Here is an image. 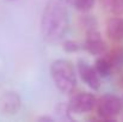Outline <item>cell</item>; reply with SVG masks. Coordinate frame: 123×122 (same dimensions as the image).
Wrapping results in <instances>:
<instances>
[{"label": "cell", "mask_w": 123, "mask_h": 122, "mask_svg": "<svg viewBox=\"0 0 123 122\" xmlns=\"http://www.w3.org/2000/svg\"><path fill=\"white\" fill-rule=\"evenodd\" d=\"M22 105L20 97L17 92H6L0 99V110L5 114H16Z\"/></svg>", "instance_id": "52a82bcc"}, {"label": "cell", "mask_w": 123, "mask_h": 122, "mask_svg": "<svg viewBox=\"0 0 123 122\" xmlns=\"http://www.w3.org/2000/svg\"><path fill=\"white\" fill-rule=\"evenodd\" d=\"M106 35L114 42L123 41V17H112L106 24Z\"/></svg>", "instance_id": "ba28073f"}, {"label": "cell", "mask_w": 123, "mask_h": 122, "mask_svg": "<svg viewBox=\"0 0 123 122\" xmlns=\"http://www.w3.org/2000/svg\"><path fill=\"white\" fill-rule=\"evenodd\" d=\"M78 73L81 78V80L92 90H98L100 87V77L97 73L96 68L90 66L87 62H85L84 60L78 61Z\"/></svg>", "instance_id": "5b68a950"}, {"label": "cell", "mask_w": 123, "mask_h": 122, "mask_svg": "<svg viewBox=\"0 0 123 122\" xmlns=\"http://www.w3.org/2000/svg\"><path fill=\"white\" fill-rule=\"evenodd\" d=\"M66 1L69 6L81 12L90 11L94 6V2H96V0H66Z\"/></svg>", "instance_id": "7c38bea8"}, {"label": "cell", "mask_w": 123, "mask_h": 122, "mask_svg": "<svg viewBox=\"0 0 123 122\" xmlns=\"http://www.w3.org/2000/svg\"><path fill=\"white\" fill-rule=\"evenodd\" d=\"M50 74L55 86L63 93H71L77 86V74L73 65L67 60H56L50 66Z\"/></svg>", "instance_id": "7a4b0ae2"}, {"label": "cell", "mask_w": 123, "mask_h": 122, "mask_svg": "<svg viewBox=\"0 0 123 122\" xmlns=\"http://www.w3.org/2000/svg\"><path fill=\"white\" fill-rule=\"evenodd\" d=\"M110 61V64L112 65L114 70H121L123 68V47L118 45L115 47L106 56Z\"/></svg>", "instance_id": "9c48e42d"}, {"label": "cell", "mask_w": 123, "mask_h": 122, "mask_svg": "<svg viewBox=\"0 0 123 122\" xmlns=\"http://www.w3.org/2000/svg\"><path fill=\"white\" fill-rule=\"evenodd\" d=\"M62 47H63V50L66 53H74V51L79 50V48H80L79 44H78V42L72 41V40H68V41H66V42H63Z\"/></svg>", "instance_id": "4fadbf2b"}, {"label": "cell", "mask_w": 123, "mask_h": 122, "mask_svg": "<svg viewBox=\"0 0 123 122\" xmlns=\"http://www.w3.org/2000/svg\"><path fill=\"white\" fill-rule=\"evenodd\" d=\"M97 71V73L99 74V77H109L111 74V72L114 71L112 68V65L110 64L109 59L108 58H98L94 62V66H93Z\"/></svg>", "instance_id": "30bf717a"}, {"label": "cell", "mask_w": 123, "mask_h": 122, "mask_svg": "<svg viewBox=\"0 0 123 122\" xmlns=\"http://www.w3.org/2000/svg\"><path fill=\"white\" fill-rule=\"evenodd\" d=\"M84 49L92 55H104L106 51L105 42L102 40L100 34L97 29L88 30L86 34V40L84 42Z\"/></svg>", "instance_id": "8992f818"}, {"label": "cell", "mask_w": 123, "mask_h": 122, "mask_svg": "<svg viewBox=\"0 0 123 122\" xmlns=\"http://www.w3.org/2000/svg\"><path fill=\"white\" fill-rule=\"evenodd\" d=\"M97 99L92 93L88 92H80L73 96L68 103V108L71 113L74 114H85L90 113L96 108Z\"/></svg>", "instance_id": "277c9868"}, {"label": "cell", "mask_w": 123, "mask_h": 122, "mask_svg": "<svg viewBox=\"0 0 123 122\" xmlns=\"http://www.w3.org/2000/svg\"><path fill=\"white\" fill-rule=\"evenodd\" d=\"M68 29V11L66 0H48L41 19V34L48 42L63 37Z\"/></svg>", "instance_id": "6da1fadb"}, {"label": "cell", "mask_w": 123, "mask_h": 122, "mask_svg": "<svg viewBox=\"0 0 123 122\" xmlns=\"http://www.w3.org/2000/svg\"><path fill=\"white\" fill-rule=\"evenodd\" d=\"M121 83H122V86H123V77H122V79H121Z\"/></svg>", "instance_id": "9a60e30c"}, {"label": "cell", "mask_w": 123, "mask_h": 122, "mask_svg": "<svg viewBox=\"0 0 123 122\" xmlns=\"http://www.w3.org/2000/svg\"><path fill=\"white\" fill-rule=\"evenodd\" d=\"M38 120H40V121H53L51 117H40Z\"/></svg>", "instance_id": "5bb4252c"}, {"label": "cell", "mask_w": 123, "mask_h": 122, "mask_svg": "<svg viewBox=\"0 0 123 122\" xmlns=\"http://www.w3.org/2000/svg\"><path fill=\"white\" fill-rule=\"evenodd\" d=\"M122 99L116 95H104L96 103L97 114L104 120H112L122 111Z\"/></svg>", "instance_id": "3957f363"}, {"label": "cell", "mask_w": 123, "mask_h": 122, "mask_svg": "<svg viewBox=\"0 0 123 122\" xmlns=\"http://www.w3.org/2000/svg\"><path fill=\"white\" fill-rule=\"evenodd\" d=\"M100 4L106 11L114 14L123 13V0H100Z\"/></svg>", "instance_id": "8fae6325"}]
</instances>
